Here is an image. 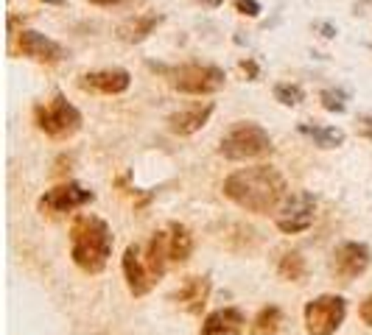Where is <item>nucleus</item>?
Returning a JSON list of instances; mask_svg holds the SVG:
<instances>
[{
  "label": "nucleus",
  "instance_id": "f257e3e1",
  "mask_svg": "<svg viewBox=\"0 0 372 335\" xmlns=\"http://www.w3.org/2000/svg\"><path fill=\"white\" fill-rule=\"evenodd\" d=\"M221 190L235 207L246 209L252 216H269L274 209H280L283 201L288 198L285 176L272 165H255L235 171L232 176L224 179Z\"/></svg>",
  "mask_w": 372,
  "mask_h": 335
},
{
  "label": "nucleus",
  "instance_id": "f03ea898",
  "mask_svg": "<svg viewBox=\"0 0 372 335\" xmlns=\"http://www.w3.org/2000/svg\"><path fill=\"white\" fill-rule=\"evenodd\" d=\"M112 229L104 218L85 213L70 227V257L85 274H101L112 257Z\"/></svg>",
  "mask_w": 372,
  "mask_h": 335
},
{
  "label": "nucleus",
  "instance_id": "7ed1b4c3",
  "mask_svg": "<svg viewBox=\"0 0 372 335\" xmlns=\"http://www.w3.org/2000/svg\"><path fill=\"white\" fill-rule=\"evenodd\" d=\"M272 148H274L272 137L263 126H258L252 120H241L221 137L219 154L232 162H246V159H258V157L272 154Z\"/></svg>",
  "mask_w": 372,
  "mask_h": 335
},
{
  "label": "nucleus",
  "instance_id": "20e7f679",
  "mask_svg": "<svg viewBox=\"0 0 372 335\" xmlns=\"http://www.w3.org/2000/svg\"><path fill=\"white\" fill-rule=\"evenodd\" d=\"M34 126L54 140H67L81 129V112L62 95H54L48 104H39L34 109Z\"/></svg>",
  "mask_w": 372,
  "mask_h": 335
},
{
  "label": "nucleus",
  "instance_id": "39448f33",
  "mask_svg": "<svg viewBox=\"0 0 372 335\" xmlns=\"http://www.w3.org/2000/svg\"><path fill=\"white\" fill-rule=\"evenodd\" d=\"M347 316V302L336 293H322V297L311 299L303 310L305 330L308 335H333Z\"/></svg>",
  "mask_w": 372,
  "mask_h": 335
},
{
  "label": "nucleus",
  "instance_id": "423d86ee",
  "mask_svg": "<svg viewBox=\"0 0 372 335\" xmlns=\"http://www.w3.org/2000/svg\"><path fill=\"white\" fill-rule=\"evenodd\" d=\"M224 70L216 65H182L171 73L174 90L185 95H213L224 87Z\"/></svg>",
  "mask_w": 372,
  "mask_h": 335
},
{
  "label": "nucleus",
  "instance_id": "0eeeda50",
  "mask_svg": "<svg viewBox=\"0 0 372 335\" xmlns=\"http://www.w3.org/2000/svg\"><path fill=\"white\" fill-rule=\"evenodd\" d=\"M314 218H316V198L311 193H294L283 201L274 224L285 235H300V232L311 229Z\"/></svg>",
  "mask_w": 372,
  "mask_h": 335
},
{
  "label": "nucleus",
  "instance_id": "6e6552de",
  "mask_svg": "<svg viewBox=\"0 0 372 335\" xmlns=\"http://www.w3.org/2000/svg\"><path fill=\"white\" fill-rule=\"evenodd\" d=\"M369 260H372V255H369L366 243L344 240L333 249V255H330V271H333L342 282H350L369 268Z\"/></svg>",
  "mask_w": 372,
  "mask_h": 335
},
{
  "label": "nucleus",
  "instance_id": "1a4fd4ad",
  "mask_svg": "<svg viewBox=\"0 0 372 335\" xmlns=\"http://www.w3.org/2000/svg\"><path fill=\"white\" fill-rule=\"evenodd\" d=\"M93 198H96L93 190H85L76 182H67V185H59L54 190H45V196L39 198V209H43V213H51V216L73 213V209L90 204Z\"/></svg>",
  "mask_w": 372,
  "mask_h": 335
},
{
  "label": "nucleus",
  "instance_id": "9d476101",
  "mask_svg": "<svg viewBox=\"0 0 372 335\" xmlns=\"http://www.w3.org/2000/svg\"><path fill=\"white\" fill-rule=\"evenodd\" d=\"M120 268H123V279H127V288H129L132 297H146V293L157 285L154 274L149 271V266L143 260V249L138 243L127 246L123 260H120Z\"/></svg>",
  "mask_w": 372,
  "mask_h": 335
},
{
  "label": "nucleus",
  "instance_id": "9b49d317",
  "mask_svg": "<svg viewBox=\"0 0 372 335\" xmlns=\"http://www.w3.org/2000/svg\"><path fill=\"white\" fill-rule=\"evenodd\" d=\"M17 51L34 62H43V65H56L65 59V48L59 42L48 39L45 34L39 31H20L17 34Z\"/></svg>",
  "mask_w": 372,
  "mask_h": 335
},
{
  "label": "nucleus",
  "instance_id": "f8f14e48",
  "mask_svg": "<svg viewBox=\"0 0 372 335\" xmlns=\"http://www.w3.org/2000/svg\"><path fill=\"white\" fill-rule=\"evenodd\" d=\"M213 101H199V104H190L185 109H177L168 115V132L179 135V137H188V135H196L204 123L210 120L213 115Z\"/></svg>",
  "mask_w": 372,
  "mask_h": 335
},
{
  "label": "nucleus",
  "instance_id": "ddd939ff",
  "mask_svg": "<svg viewBox=\"0 0 372 335\" xmlns=\"http://www.w3.org/2000/svg\"><path fill=\"white\" fill-rule=\"evenodd\" d=\"M132 84V76L127 70H98V73H85L78 78V87L81 90H93V93H104V95H120L127 93Z\"/></svg>",
  "mask_w": 372,
  "mask_h": 335
},
{
  "label": "nucleus",
  "instance_id": "4468645a",
  "mask_svg": "<svg viewBox=\"0 0 372 335\" xmlns=\"http://www.w3.org/2000/svg\"><path fill=\"white\" fill-rule=\"evenodd\" d=\"M210 290H213L210 277H188L179 285V290H174L171 299L188 313H201L204 305H208V299H210Z\"/></svg>",
  "mask_w": 372,
  "mask_h": 335
},
{
  "label": "nucleus",
  "instance_id": "2eb2a0df",
  "mask_svg": "<svg viewBox=\"0 0 372 335\" xmlns=\"http://www.w3.org/2000/svg\"><path fill=\"white\" fill-rule=\"evenodd\" d=\"M243 330H246V316L238 308H221L204 319L199 335H241Z\"/></svg>",
  "mask_w": 372,
  "mask_h": 335
},
{
  "label": "nucleus",
  "instance_id": "dca6fc26",
  "mask_svg": "<svg viewBox=\"0 0 372 335\" xmlns=\"http://www.w3.org/2000/svg\"><path fill=\"white\" fill-rule=\"evenodd\" d=\"M143 260L149 266V271L154 274V279L160 282L165 268H168L171 257H168V232H154L149 238V243L143 246Z\"/></svg>",
  "mask_w": 372,
  "mask_h": 335
},
{
  "label": "nucleus",
  "instance_id": "f3484780",
  "mask_svg": "<svg viewBox=\"0 0 372 335\" xmlns=\"http://www.w3.org/2000/svg\"><path fill=\"white\" fill-rule=\"evenodd\" d=\"M160 23H162L160 14H135V17H129L127 23L118 25V36H120L123 42H129V45H138V42H143Z\"/></svg>",
  "mask_w": 372,
  "mask_h": 335
},
{
  "label": "nucleus",
  "instance_id": "a211bd4d",
  "mask_svg": "<svg viewBox=\"0 0 372 335\" xmlns=\"http://www.w3.org/2000/svg\"><path fill=\"white\" fill-rule=\"evenodd\" d=\"M193 255V235L185 224H168V257L171 263L182 266Z\"/></svg>",
  "mask_w": 372,
  "mask_h": 335
},
{
  "label": "nucleus",
  "instance_id": "6ab92c4d",
  "mask_svg": "<svg viewBox=\"0 0 372 335\" xmlns=\"http://www.w3.org/2000/svg\"><path fill=\"white\" fill-rule=\"evenodd\" d=\"M300 132L305 137H311L319 148H339L344 143V132L336 129V126H311V123H303Z\"/></svg>",
  "mask_w": 372,
  "mask_h": 335
},
{
  "label": "nucleus",
  "instance_id": "aec40b11",
  "mask_svg": "<svg viewBox=\"0 0 372 335\" xmlns=\"http://www.w3.org/2000/svg\"><path fill=\"white\" fill-rule=\"evenodd\" d=\"M305 271H308V266H305V257L300 255V251H285L277 263V274L288 282H303Z\"/></svg>",
  "mask_w": 372,
  "mask_h": 335
},
{
  "label": "nucleus",
  "instance_id": "412c9836",
  "mask_svg": "<svg viewBox=\"0 0 372 335\" xmlns=\"http://www.w3.org/2000/svg\"><path fill=\"white\" fill-rule=\"evenodd\" d=\"M280 324H283L280 308H277V305H266V308L255 316V321H252V335H274V332L280 330Z\"/></svg>",
  "mask_w": 372,
  "mask_h": 335
},
{
  "label": "nucleus",
  "instance_id": "4be33fe9",
  "mask_svg": "<svg viewBox=\"0 0 372 335\" xmlns=\"http://www.w3.org/2000/svg\"><path fill=\"white\" fill-rule=\"evenodd\" d=\"M274 98L283 104V106H300L305 101V90L300 84H292V81H280L274 84Z\"/></svg>",
  "mask_w": 372,
  "mask_h": 335
},
{
  "label": "nucleus",
  "instance_id": "5701e85b",
  "mask_svg": "<svg viewBox=\"0 0 372 335\" xmlns=\"http://www.w3.org/2000/svg\"><path fill=\"white\" fill-rule=\"evenodd\" d=\"M344 93L342 90H322L319 93V101H322V106L327 109V112H344L347 109V104H344Z\"/></svg>",
  "mask_w": 372,
  "mask_h": 335
},
{
  "label": "nucleus",
  "instance_id": "b1692460",
  "mask_svg": "<svg viewBox=\"0 0 372 335\" xmlns=\"http://www.w3.org/2000/svg\"><path fill=\"white\" fill-rule=\"evenodd\" d=\"M235 9L243 17H258L261 14V3H258V0H235Z\"/></svg>",
  "mask_w": 372,
  "mask_h": 335
},
{
  "label": "nucleus",
  "instance_id": "393cba45",
  "mask_svg": "<svg viewBox=\"0 0 372 335\" xmlns=\"http://www.w3.org/2000/svg\"><path fill=\"white\" fill-rule=\"evenodd\" d=\"M358 316H361V321L366 324V327H372V293L361 302V308H358Z\"/></svg>",
  "mask_w": 372,
  "mask_h": 335
},
{
  "label": "nucleus",
  "instance_id": "a878e982",
  "mask_svg": "<svg viewBox=\"0 0 372 335\" xmlns=\"http://www.w3.org/2000/svg\"><path fill=\"white\" fill-rule=\"evenodd\" d=\"M358 129H361V135H364L366 140H372V115L361 117V126H358Z\"/></svg>",
  "mask_w": 372,
  "mask_h": 335
},
{
  "label": "nucleus",
  "instance_id": "bb28decb",
  "mask_svg": "<svg viewBox=\"0 0 372 335\" xmlns=\"http://www.w3.org/2000/svg\"><path fill=\"white\" fill-rule=\"evenodd\" d=\"M93 6H120V3H132V0H90Z\"/></svg>",
  "mask_w": 372,
  "mask_h": 335
},
{
  "label": "nucleus",
  "instance_id": "cd10ccee",
  "mask_svg": "<svg viewBox=\"0 0 372 335\" xmlns=\"http://www.w3.org/2000/svg\"><path fill=\"white\" fill-rule=\"evenodd\" d=\"M39 3H51V6H59L62 0H39Z\"/></svg>",
  "mask_w": 372,
  "mask_h": 335
}]
</instances>
